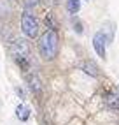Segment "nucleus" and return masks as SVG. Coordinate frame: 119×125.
<instances>
[{"instance_id": "7", "label": "nucleus", "mask_w": 119, "mask_h": 125, "mask_svg": "<svg viewBox=\"0 0 119 125\" xmlns=\"http://www.w3.org/2000/svg\"><path fill=\"white\" fill-rule=\"evenodd\" d=\"M82 71L86 72V74H89V76H93V78L98 76V67L93 62H84L82 63Z\"/></svg>"}, {"instance_id": "9", "label": "nucleus", "mask_w": 119, "mask_h": 125, "mask_svg": "<svg viewBox=\"0 0 119 125\" xmlns=\"http://www.w3.org/2000/svg\"><path fill=\"white\" fill-rule=\"evenodd\" d=\"M81 9V0H67V11L70 14H77Z\"/></svg>"}, {"instance_id": "4", "label": "nucleus", "mask_w": 119, "mask_h": 125, "mask_svg": "<svg viewBox=\"0 0 119 125\" xmlns=\"http://www.w3.org/2000/svg\"><path fill=\"white\" fill-rule=\"evenodd\" d=\"M107 42L109 41H107V35L103 32H98V34H95V37H93V48H95V51L100 58H105V44Z\"/></svg>"}, {"instance_id": "13", "label": "nucleus", "mask_w": 119, "mask_h": 125, "mask_svg": "<svg viewBox=\"0 0 119 125\" xmlns=\"http://www.w3.org/2000/svg\"><path fill=\"white\" fill-rule=\"evenodd\" d=\"M116 94H117V95H119V86H117V90H116Z\"/></svg>"}, {"instance_id": "3", "label": "nucleus", "mask_w": 119, "mask_h": 125, "mask_svg": "<svg viewBox=\"0 0 119 125\" xmlns=\"http://www.w3.org/2000/svg\"><path fill=\"white\" fill-rule=\"evenodd\" d=\"M21 30H23V34L33 39V37H37L39 34V21L33 18V14H30L28 11H25L23 16H21Z\"/></svg>"}, {"instance_id": "11", "label": "nucleus", "mask_w": 119, "mask_h": 125, "mask_svg": "<svg viewBox=\"0 0 119 125\" xmlns=\"http://www.w3.org/2000/svg\"><path fill=\"white\" fill-rule=\"evenodd\" d=\"M74 30L77 32V34H82V25H81L79 20H75V21H74Z\"/></svg>"}, {"instance_id": "5", "label": "nucleus", "mask_w": 119, "mask_h": 125, "mask_svg": "<svg viewBox=\"0 0 119 125\" xmlns=\"http://www.w3.org/2000/svg\"><path fill=\"white\" fill-rule=\"evenodd\" d=\"M105 106L112 111H119V95L117 94H107L105 95Z\"/></svg>"}, {"instance_id": "6", "label": "nucleus", "mask_w": 119, "mask_h": 125, "mask_svg": "<svg viewBox=\"0 0 119 125\" xmlns=\"http://www.w3.org/2000/svg\"><path fill=\"white\" fill-rule=\"evenodd\" d=\"M28 85H30V90L33 92V94H40L42 92V83H40V79L37 78V76H30L28 78Z\"/></svg>"}, {"instance_id": "12", "label": "nucleus", "mask_w": 119, "mask_h": 125, "mask_svg": "<svg viewBox=\"0 0 119 125\" xmlns=\"http://www.w3.org/2000/svg\"><path fill=\"white\" fill-rule=\"evenodd\" d=\"M16 94H18V97H19V99H25V92H23V88L16 86Z\"/></svg>"}, {"instance_id": "1", "label": "nucleus", "mask_w": 119, "mask_h": 125, "mask_svg": "<svg viewBox=\"0 0 119 125\" xmlns=\"http://www.w3.org/2000/svg\"><path fill=\"white\" fill-rule=\"evenodd\" d=\"M58 42L60 41H58L56 30H47L39 41V51H40L42 58L53 60V58L58 55Z\"/></svg>"}, {"instance_id": "8", "label": "nucleus", "mask_w": 119, "mask_h": 125, "mask_svg": "<svg viewBox=\"0 0 119 125\" xmlns=\"http://www.w3.org/2000/svg\"><path fill=\"white\" fill-rule=\"evenodd\" d=\"M16 116H18L21 122H26V120L30 118V109H28L26 106L19 104V106H18V109H16Z\"/></svg>"}, {"instance_id": "2", "label": "nucleus", "mask_w": 119, "mask_h": 125, "mask_svg": "<svg viewBox=\"0 0 119 125\" xmlns=\"http://www.w3.org/2000/svg\"><path fill=\"white\" fill-rule=\"evenodd\" d=\"M11 55L19 65V69H23V72L30 69V48L25 39H16L11 44Z\"/></svg>"}, {"instance_id": "10", "label": "nucleus", "mask_w": 119, "mask_h": 125, "mask_svg": "<svg viewBox=\"0 0 119 125\" xmlns=\"http://www.w3.org/2000/svg\"><path fill=\"white\" fill-rule=\"evenodd\" d=\"M40 0H25V5H26V9H32V7H35Z\"/></svg>"}]
</instances>
